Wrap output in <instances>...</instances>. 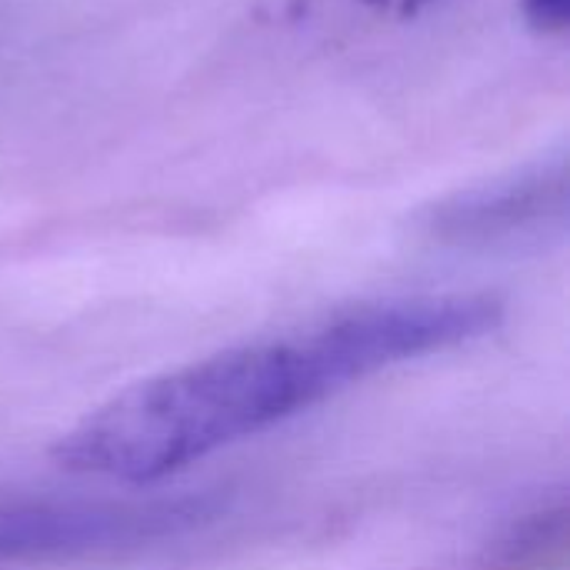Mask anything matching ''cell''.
Here are the masks:
<instances>
[{
  "mask_svg": "<svg viewBox=\"0 0 570 570\" xmlns=\"http://www.w3.org/2000/svg\"><path fill=\"white\" fill-rule=\"evenodd\" d=\"M314 404L294 337L230 347L124 387L57 438L53 461L87 478L154 484Z\"/></svg>",
  "mask_w": 570,
  "mask_h": 570,
  "instance_id": "cell-1",
  "label": "cell"
},
{
  "mask_svg": "<svg viewBox=\"0 0 570 570\" xmlns=\"http://www.w3.org/2000/svg\"><path fill=\"white\" fill-rule=\"evenodd\" d=\"M504 304L491 294H428L364 304L294 337L317 401L391 364L491 334Z\"/></svg>",
  "mask_w": 570,
  "mask_h": 570,
  "instance_id": "cell-2",
  "label": "cell"
},
{
  "mask_svg": "<svg viewBox=\"0 0 570 570\" xmlns=\"http://www.w3.org/2000/svg\"><path fill=\"white\" fill-rule=\"evenodd\" d=\"M197 504H87L47 498H0V568L80 558L160 538L190 518Z\"/></svg>",
  "mask_w": 570,
  "mask_h": 570,
  "instance_id": "cell-3",
  "label": "cell"
},
{
  "mask_svg": "<svg viewBox=\"0 0 570 570\" xmlns=\"http://www.w3.org/2000/svg\"><path fill=\"white\" fill-rule=\"evenodd\" d=\"M564 207L568 167L564 160H554L444 200L431 210L428 227L451 244H488L541 227L551 217H561Z\"/></svg>",
  "mask_w": 570,
  "mask_h": 570,
  "instance_id": "cell-4",
  "label": "cell"
},
{
  "mask_svg": "<svg viewBox=\"0 0 570 570\" xmlns=\"http://www.w3.org/2000/svg\"><path fill=\"white\" fill-rule=\"evenodd\" d=\"M524 17L541 33H564L570 20V0H524Z\"/></svg>",
  "mask_w": 570,
  "mask_h": 570,
  "instance_id": "cell-5",
  "label": "cell"
}]
</instances>
